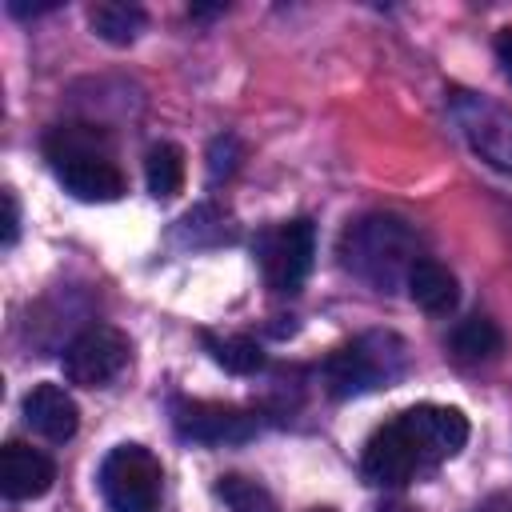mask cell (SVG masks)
<instances>
[{"mask_svg": "<svg viewBox=\"0 0 512 512\" xmlns=\"http://www.w3.org/2000/svg\"><path fill=\"white\" fill-rule=\"evenodd\" d=\"M468 440V420L448 404H412L364 444V480L380 488H400L412 476L444 464Z\"/></svg>", "mask_w": 512, "mask_h": 512, "instance_id": "cell-1", "label": "cell"}, {"mask_svg": "<svg viewBox=\"0 0 512 512\" xmlns=\"http://www.w3.org/2000/svg\"><path fill=\"white\" fill-rule=\"evenodd\" d=\"M44 152H48V160H52L56 180H60L76 200L108 204V200H120V196H124V176H120V168L112 164L108 144H104V136H100L96 128L60 124V128L48 132Z\"/></svg>", "mask_w": 512, "mask_h": 512, "instance_id": "cell-2", "label": "cell"}, {"mask_svg": "<svg viewBox=\"0 0 512 512\" xmlns=\"http://www.w3.org/2000/svg\"><path fill=\"white\" fill-rule=\"evenodd\" d=\"M416 260V232L396 216H364L340 240V264L380 292L396 288Z\"/></svg>", "mask_w": 512, "mask_h": 512, "instance_id": "cell-3", "label": "cell"}, {"mask_svg": "<svg viewBox=\"0 0 512 512\" xmlns=\"http://www.w3.org/2000/svg\"><path fill=\"white\" fill-rule=\"evenodd\" d=\"M400 372H404V344L396 336L372 332V336H360L328 356L324 384L336 400H344V396H364V392L388 388Z\"/></svg>", "mask_w": 512, "mask_h": 512, "instance_id": "cell-4", "label": "cell"}, {"mask_svg": "<svg viewBox=\"0 0 512 512\" xmlns=\"http://www.w3.org/2000/svg\"><path fill=\"white\" fill-rule=\"evenodd\" d=\"M160 480V460L144 444H116L100 464V496L108 512H156Z\"/></svg>", "mask_w": 512, "mask_h": 512, "instance_id": "cell-5", "label": "cell"}, {"mask_svg": "<svg viewBox=\"0 0 512 512\" xmlns=\"http://www.w3.org/2000/svg\"><path fill=\"white\" fill-rule=\"evenodd\" d=\"M252 252L272 292H300L316 256V228L312 220H280L256 236Z\"/></svg>", "mask_w": 512, "mask_h": 512, "instance_id": "cell-6", "label": "cell"}, {"mask_svg": "<svg viewBox=\"0 0 512 512\" xmlns=\"http://www.w3.org/2000/svg\"><path fill=\"white\" fill-rule=\"evenodd\" d=\"M452 112H456V124H460L468 148L488 168L512 176V108H504L480 92H456Z\"/></svg>", "mask_w": 512, "mask_h": 512, "instance_id": "cell-7", "label": "cell"}, {"mask_svg": "<svg viewBox=\"0 0 512 512\" xmlns=\"http://www.w3.org/2000/svg\"><path fill=\"white\" fill-rule=\"evenodd\" d=\"M128 352H132V344H128V336L120 328H112V324H88L64 348V376H68V384L100 388L112 376H120V368L128 364Z\"/></svg>", "mask_w": 512, "mask_h": 512, "instance_id": "cell-8", "label": "cell"}, {"mask_svg": "<svg viewBox=\"0 0 512 512\" xmlns=\"http://www.w3.org/2000/svg\"><path fill=\"white\" fill-rule=\"evenodd\" d=\"M172 424L184 440L196 444H240L256 436V416L232 404H212V400H176Z\"/></svg>", "mask_w": 512, "mask_h": 512, "instance_id": "cell-9", "label": "cell"}, {"mask_svg": "<svg viewBox=\"0 0 512 512\" xmlns=\"http://www.w3.org/2000/svg\"><path fill=\"white\" fill-rule=\"evenodd\" d=\"M52 480H56L52 456H44L40 448L20 444V440L4 444V452H0V492L8 500H36L52 488Z\"/></svg>", "mask_w": 512, "mask_h": 512, "instance_id": "cell-10", "label": "cell"}, {"mask_svg": "<svg viewBox=\"0 0 512 512\" xmlns=\"http://www.w3.org/2000/svg\"><path fill=\"white\" fill-rule=\"evenodd\" d=\"M24 420H28V428L36 436H44L52 444H64L80 428V408L68 396V388H60V384H36L24 396Z\"/></svg>", "mask_w": 512, "mask_h": 512, "instance_id": "cell-11", "label": "cell"}, {"mask_svg": "<svg viewBox=\"0 0 512 512\" xmlns=\"http://www.w3.org/2000/svg\"><path fill=\"white\" fill-rule=\"evenodd\" d=\"M404 288H408L412 304H420V308L432 312V316L452 312L456 300H460V284H456V276H452L440 260H432V256H420V260L408 268Z\"/></svg>", "mask_w": 512, "mask_h": 512, "instance_id": "cell-12", "label": "cell"}, {"mask_svg": "<svg viewBox=\"0 0 512 512\" xmlns=\"http://www.w3.org/2000/svg\"><path fill=\"white\" fill-rule=\"evenodd\" d=\"M452 352L468 364H484V360H496L504 352V332L496 328V320L488 316H468L452 328Z\"/></svg>", "mask_w": 512, "mask_h": 512, "instance_id": "cell-13", "label": "cell"}, {"mask_svg": "<svg viewBox=\"0 0 512 512\" xmlns=\"http://www.w3.org/2000/svg\"><path fill=\"white\" fill-rule=\"evenodd\" d=\"M204 348L212 352V360L224 368V372H236V376H252L264 368V352L252 336H240V332H200Z\"/></svg>", "mask_w": 512, "mask_h": 512, "instance_id": "cell-14", "label": "cell"}, {"mask_svg": "<svg viewBox=\"0 0 512 512\" xmlns=\"http://www.w3.org/2000/svg\"><path fill=\"white\" fill-rule=\"evenodd\" d=\"M88 24H92V32H96L100 40H108V44H132V40L140 36V28H144V12H140L136 4L104 0V4H96V8L88 12Z\"/></svg>", "mask_w": 512, "mask_h": 512, "instance_id": "cell-15", "label": "cell"}, {"mask_svg": "<svg viewBox=\"0 0 512 512\" xmlns=\"http://www.w3.org/2000/svg\"><path fill=\"white\" fill-rule=\"evenodd\" d=\"M144 180H148L152 196H176L184 184V152L168 140L152 144L144 156Z\"/></svg>", "mask_w": 512, "mask_h": 512, "instance_id": "cell-16", "label": "cell"}, {"mask_svg": "<svg viewBox=\"0 0 512 512\" xmlns=\"http://www.w3.org/2000/svg\"><path fill=\"white\" fill-rule=\"evenodd\" d=\"M216 496L228 504V512H276L272 492L248 476H236V472L216 480Z\"/></svg>", "mask_w": 512, "mask_h": 512, "instance_id": "cell-17", "label": "cell"}, {"mask_svg": "<svg viewBox=\"0 0 512 512\" xmlns=\"http://www.w3.org/2000/svg\"><path fill=\"white\" fill-rule=\"evenodd\" d=\"M16 232H20V208H16V196L4 192V248L16 244Z\"/></svg>", "mask_w": 512, "mask_h": 512, "instance_id": "cell-18", "label": "cell"}, {"mask_svg": "<svg viewBox=\"0 0 512 512\" xmlns=\"http://www.w3.org/2000/svg\"><path fill=\"white\" fill-rule=\"evenodd\" d=\"M496 56H500V68L512 76V28H504V32L496 36Z\"/></svg>", "mask_w": 512, "mask_h": 512, "instance_id": "cell-19", "label": "cell"}, {"mask_svg": "<svg viewBox=\"0 0 512 512\" xmlns=\"http://www.w3.org/2000/svg\"><path fill=\"white\" fill-rule=\"evenodd\" d=\"M316 512H328V508H316Z\"/></svg>", "mask_w": 512, "mask_h": 512, "instance_id": "cell-20", "label": "cell"}]
</instances>
